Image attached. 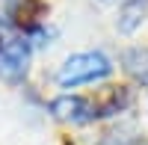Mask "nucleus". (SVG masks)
Here are the masks:
<instances>
[{
	"mask_svg": "<svg viewBox=\"0 0 148 145\" xmlns=\"http://www.w3.org/2000/svg\"><path fill=\"white\" fill-rule=\"evenodd\" d=\"M30 68V44L27 39H3L0 42V80L18 83Z\"/></svg>",
	"mask_w": 148,
	"mask_h": 145,
	"instance_id": "2",
	"label": "nucleus"
},
{
	"mask_svg": "<svg viewBox=\"0 0 148 145\" xmlns=\"http://www.w3.org/2000/svg\"><path fill=\"white\" fill-rule=\"evenodd\" d=\"M110 71H113V62L101 51H86V53L68 56L62 62V68H59L56 80L62 89H74V86H83V83H95V80L110 77Z\"/></svg>",
	"mask_w": 148,
	"mask_h": 145,
	"instance_id": "1",
	"label": "nucleus"
},
{
	"mask_svg": "<svg viewBox=\"0 0 148 145\" xmlns=\"http://www.w3.org/2000/svg\"><path fill=\"white\" fill-rule=\"evenodd\" d=\"M51 113L59 122H71V124H86L95 118V107L80 98V95H59L51 101Z\"/></svg>",
	"mask_w": 148,
	"mask_h": 145,
	"instance_id": "3",
	"label": "nucleus"
},
{
	"mask_svg": "<svg viewBox=\"0 0 148 145\" xmlns=\"http://www.w3.org/2000/svg\"><path fill=\"white\" fill-rule=\"evenodd\" d=\"M121 62H125V71L136 83L148 86V47H130V51H125Z\"/></svg>",
	"mask_w": 148,
	"mask_h": 145,
	"instance_id": "5",
	"label": "nucleus"
},
{
	"mask_svg": "<svg viewBox=\"0 0 148 145\" xmlns=\"http://www.w3.org/2000/svg\"><path fill=\"white\" fill-rule=\"evenodd\" d=\"M145 12H148V0H125L119 9V33H133L145 21Z\"/></svg>",
	"mask_w": 148,
	"mask_h": 145,
	"instance_id": "4",
	"label": "nucleus"
}]
</instances>
